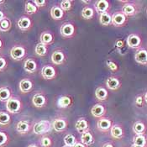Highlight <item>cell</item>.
Returning a JSON list of instances; mask_svg holds the SVG:
<instances>
[{"label": "cell", "mask_w": 147, "mask_h": 147, "mask_svg": "<svg viewBox=\"0 0 147 147\" xmlns=\"http://www.w3.org/2000/svg\"><path fill=\"white\" fill-rule=\"evenodd\" d=\"M110 134L114 139H121L124 137V130L119 125H113L110 129Z\"/></svg>", "instance_id": "22"}, {"label": "cell", "mask_w": 147, "mask_h": 147, "mask_svg": "<svg viewBox=\"0 0 147 147\" xmlns=\"http://www.w3.org/2000/svg\"><path fill=\"white\" fill-rule=\"evenodd\" d=\"M4 18H5V17H4V13H3V12L0 10V21H1V20H3Z\"/></svg>", "instance_id": "46"}, {"label": "cell", "mask_w": 147, "mask_h": 147, "mask_svg": "<svg viewBox=\"0 0 147 147\" xmlns=\"http://www.w3.org/2000/svg\"><path fill=\"white\" fill-rule=\"evenodd\" d=\"M63 147H70V146H63Z\"/></svg>", "instance_id": "55"}, {"label": "cell", "mask_w": 147, "mask_h": 147, "mask_svg": "<svg viewBox=\"0 0 147 147\" xmlns=\"http://www.w3.org/2000/svg\"><path fill=\"white\" fill-rule=\"evenodd\" d=\"M45 102H46V100L44 95L40 94V93L35 94L32 98V103L36 108H42L43 106H45Z\"/></svg>", "instance_id": "18"}, {"label": "cell", "mask_w": 147, "mask_h": 147, "mask_svg": "<svg viewBox=\"0 0 147 147\" xmlns=\"http://www.w3.org/2000/svg\"><path fill=\"white\" fill-rule=\"evenodd\" d=\"M10 91L8 88H0V101L5 102L10 98Z\"/></svg>", "instance_id": "31"}, {"label": "cell", "mask_w": 147, "mask_h": 147, "mask_svg": "<svg viewBox=\"0 0 147 147\" xmlns=\"http://www.w3.org/2000/svg\"><path fill=\"white\" fill-rule=\"evenodd\" d=\"M33 88V83L30 80L24 78L20 81V89L22 92L23 93H26L29 92Z\"/></svg>", "instance_id": "17"}, {"label": "cell", "mask_w": 147, "mask_h": 147, "mask_svg": "<svg viewBox=\"0 0 147 147\" xmlns=\"http://www.w3.org/2000/svg\"><path fill=\"white\" fill-rule=\"evenodd\" d=\"M82 3H90V1H82Z\"/></svg>", "instance_id": "50"}, {"label": "cell", "mask_w": 147, "mask_h": 147, "mask_svg": "<svg viewBox=\"0 0 147 147\" xmlns=\"http://www.w3.org/2000/svg\"><path fill=\"white\" fill-rule=\"evenodd\" d=\"M4 3L3 0H0V4H1V3Z\"/></svg>", "instance_id": "54"}, {"label": "cell", "mask_w": 147, "mask_h": 147, "mask_svg": "<svg viewBox=\"0 0 147 147\" xmlns=\"http://www.w3.org/2000/svg\"><path fill=\"white\" fill-rule=\"evenodd\" d=\"M51 16L55 20H61L64 16V11L59 6H53L51 9Z\"/></svg>", "instance_id": "16"}, {"label": "cell", "mask_w": 147, "mask_h": 147, "mask_svg": "<svg viewBox=\"0 0 147 147\" xmlns=\"http://www.w3.org/2000/svg\"><path fill=\"white\" fill-rule=\"evenodd\" d=\"M33 3L35 4L36 7H43L46 3V1L45 0H34Z\"/></svg>", "instance_id": "43"}, {"label": "cell", "mask_w": 147, "mask_h": 147, "mask_svg": "<svg viewBox=\"0 0 147 147\" xmlns=\"http://www.w3.org/2000/svg\"><path fill=\"white\" fill-rule=\"evenodd\" d=\"M51 124L47 120H41L40 122H37L33 127V131L35 135H42L45 132L50 130Z\"/></svg>", "instance_id": "5"}, {"label": "cell", "mask_w": 147, "mask_h": 147, "mask_svg": "<svg viewBox=\"0 0 147 147\" xmlns=\"http://www.w3.org/2000/svg\"><path fill=\"white\" fill-rule=\"evenodd\" d=\"M98 129L101 131H108L109 129H111L112 127V122L110 119H100L98 121Z\"/></svg>", "instance_id": "15"}, {"label": "cell", "mask_w": 147, "mask_h": 147, "mask_svg": "<svg viewBox=\"0 0 147 147\" xmlns=\"http://www.w3.org/2000/svg\"><path fill=\"white\" fill-rule=\"evenodd\" d=\"M134 145L145 147L146 145V138L144 135H136L134 138Z\"/></svg>", "instance_id": "30"}, {"label": "cell", "mask_w": 147, "mask_h": 147, "mask_svg": "<svg viewBox=\"0 0 147 147\" xmlns=\"http://www.w3.org/2000/svg\"><path fill=\"white\" fill-rule=\"evenodd\" d=\"M105 112H106V109L102 104H95L91 109V113L95 118H102L105 114Z\"/></svg>", "instance_id": "12"}, {"label": "cell", "mask_w": 147, "mask_h": 147, "mask_svg": "<svg viewBox=\"0 0 147 147\" xmlns=\"http://www.w3.org/2000/svg\"><path fill=\"white\" fill-rule=\"evenodd\" d=\"M102 147H113V146L112 144H110V143H107V144H105Z\"/></svg>", "instance_id": "48"}, {"label": "cell", "mask_w": 147, "mask_h": 147, "mask_svg": "<svg viewBox=\"0 0 147 147\" xmlns=\"http://www.w3.org/2000/svg\"><path fill=\"white\" fill-rule=\"evenodd\" d=\"M2 45H3V43H2V40H0V49H1V47H2Z\"/></svg>", "instance_id": "53"}, {"label": "cell", "mask_w": 147, "mask_h": 147, "mask_svg": "<svg viewBox=\"0 0 147 147\" xmlns=\"http://www.w3.org/2000/svg\"><path fill=\"white\" fill-rule=\"evenodd\" d=\"M18 26L21 30H27L31 26V20L28 17H22L18 21Z\"/></svg>", "instance_id": "24"}, {"label": "cell", "mask_w": 147, "mask_h": 147, "mask_svg": "<svg viewBox=\"0 0 147 147\" xmlns=\"http://www.w3.org/2000/svg\"><path fill=\"white\" fill-rule=\"evenodd\" d=\"M34 51H35L36 55H38L40 57H44L47 53V47H46L45 45L40 42L39 44H37L36 46H35Z\"/></svg>", "instance_id": "32"}, {"label": "cell", "mask_w": 147, "mask_h": 147, "mask_svg": "<svg viewBox=\"0 0 147 147\" xmlns=\"http://www.w3.org/2000/svg\"><path fill=\"white\" fill-rule=\"evenodd\" d=\"M11 28V22L9 19L4 18L3 20L0 21V30L3 32L9 31V29Z\"/></svg>", "instance_id": "34"}, {"label": "cell", "mask_w": 147, "mask_h": 147, "mask_svg": "<svg viewBox=\"0 0 147 147\" xmlns=\"http://www.w3.org/2000/svg\"><path fill=\"white\" fill-rule=\"evenodd\" d=\"M94 15V10L91 7H84L82 10V17L84 20H91Z\"/></svg>", "instance_id": "29"}, {"label": "cell", "mask_w": 147, "mask_h": 147, "mask_svg": "<svg viewBox=\"0 0 147 147\" xmlns=\"http://www.w3.org/2000/svg\"><path fill=\"white\" fill-rule=\"evenodd\" d=\"M7 65L6 60L3 57H0V71H2L3 69H4Z\"/></svg>", "instance_id": "44"}, {"label": "cell", "mask_w": 147, "mask_h": 147, "mask_svg": "<svg viewBox=\"0 0 147 147\" xmlns=\"http://www.w3.org/2000/svg\"><path fill=\"white\" fill-rule=\"evenodd\" d=\"M41 75L43 78L45 80H51L56 78L57 72L53 67L51 66H45L41 70Z\"/></svg>", "instance_id": "8"}, {"label": "cell", "mask_w": 147, "mask_h": 147, "mask_svg": "<svg viewBox=\"0 0 147 147\" xmlns=\"http://www.w3.org/2000/svg\"><path fill=\"white\" fill-rule=\"evenodd\" d=\"M25 12L29 14H32V13H35L37 12V7L35 6L34 3L31 2H27L25 3Z\"/></svg>", "instance_id": "37"}, {"label": "cell", "mask_w": 147, "mask_h": 147, "mask_svg": "<svg viewBox=\"0 0 147 147\" xmlns=\"http://www.w3.org/2000/svg\"><path fill=\"white\" fill-rule=\"evenodd\" d=\"M131 147H142V146H136V145H134V144H133V145H132V146Z\"/></svg>", "instance_id": "52"}, {"label": "cell", "mask_w": 147, "mask_h": 147, "mask_svg": "<svg viewBox=\"0 0 147 147\" xmlns=\"http://www.w3.org/2000/svg\"><path fill=\"white\" fill-rule=\"evenodd\" d=\"M128 17L122 11H118L112 15V24L115 27H123L127 24Z\"/></svg>", "instance_id": "1"}, {"label": "cell", "mask_w": 147, "mask_h": 147, "mask_svg": "<svg viewBox=\"0 0 147 147\" xmlns=\"http://www.w3.org/2000/svg\"><path fill=\"white\" fill-rule=\"evenodd\" d=\"M37 65L33 59H27L24 63V69L29 73H33L36 71Z\"/></svg>", "instance_id": "20"}, {"label": "cell", "mask_w": 147, "mask_h": 147, "mask_svg": "<svg viewBox=\"0 0 147 147\" xmlns=\"http://www.w3.org/2000/svg\"><path fill=\"white\" fill-rule=\"evenodd\" d=\"M99 22L103 26H109L112 24V15L109 13H102L99 14Z\"/></svg>", "instance_id": "21"}, {"label": "cell", "mask_w": 147, "mask_h": 147, "mask_svg": "<svg viewBox=\"0 0 147 147\" xmlns=\"http://www.w3.org/2000/svg\"><path fill=\"white\" fill-rule=\"evenodd\" d=\"M75 128L79 133L82 134V133L88 131V124L87 120H85L84 119H79L78 120H77V122L75 124Z\"/></svg>", "instance_id": "19"}, {"label": "cell", "mask_w": 147, "mask_h": 147, "mask_svg": "<svg viewBox=\"0 0 147 147\" xmlns=\"http://www.w3.org/2000/svg\"><path fill=\"white\" fill-rule=\"evenodd\" d=\"M106 86L110 90H117L120 88L121 82L117 78L111 77V78H109L106 81Z\"/></svg>", "instance_id": "13"}, {"label": "cell", "mask_w": 147, "mask_h": 147, "mask_svg": "<svg viewBox=\"0 0 147 147\" xmlns=\"http://www.w3.org/2000/svg\"><path fill=\"white\" fill-rule=\"evenodd\" d=\"M146 130V125L141 121H137L133 125V131L136 135H144Z\"/></svg>", "instance_id": "25"}, {"label": "cell", "mask_w": 147, "mask_h": 147, "mask_svg": "<svg viewBox=\"0 0 147 147\" xmlns=\"http://www.w3.org/2000/svg\"><path fill=\"white\" fill-rule=\"evenodd\" d=\"M124 3H125V4L122 6L121 11L125 15H126L127 17H132V16L136 15V13H138L137 6L133 2L125 1Z\"/></svg>", "instance_id": "2"}, {"label": "cell", "mask_w": 147, "mask_h": 147, "mask_svg": "<svg viewBox=\"0 0 147 147\" xmlns=\"http://www.w3.org/2000/svg\"><path fill=\"white\" fill-rule=\"evenodd\" d=\"M25 55V49L22 46H13L10 51V57L15 60V61H20L24 58Z\"/></svg>", "instance_id": "7"}, {"label": "cell", "mask_w": 147, "mask_h": 147, "mask_svg": "<svg viewBox=\"0 0 147 147\" xmlns=\"http://www.w3.org/2000/svg\"><path fill=\"white\" fill-rule=\"evenodd\" d=\"M144 99H145V102H146L147 103V92H146V94H145Z\"/></svg>", "instance_id": "49"}, {"label": "cell", "mask_w": 147, "mask_h": 147, "mask_svg": "<svg viewBox=\"0 0 147 147\" xmlns=\"http://www.w3.org/2000/svg\"><path fill=\"white\" fill-rule=\"evenodd\" d=\"M145 101L144 98L142 96H137V98H136V106L138 107H141L143 105V102Z\"/></svg>", "instance_id": "42"}, {"label": "cell", "mask_w": 147, "mask_h": 147, "mask_svg": "<svg viewBox=\"0 0 147 147\" xmlns=\"http://www.w3.org/2000/svg\"><path fill=\"white\" fill-rule=\"evenodd\" d=\"M81 140H82V143L83 145H86V146H91L94 143L93 136L88 131H86V132L82 134Z\"/></svg>", "instance_id": "26"}, {"label": "cell", "mask_w": 147, "mask_h": 147, "mask_svg": "<svg viewBox=\"0 0 147 147\" xmlns=\"http://www.w3.org/2000/svg\"><path fill=\"white\" fill-rule=\"evenodd\" d=\"M126 43L127 45L131 49H139L142 44V40L139 34H131L128 36Z\"/></svg>", "instance_id": "4"}, {"label": "cell", "mask_w": 147, "mask_h": 147, "mask_svg": "<svg viewBox=\"0 0 147 147\" xmlns=\"http://www.w3.org/2000/svg\"><path fill=\"white\" fill-rule=\"evenodd\" d=\"M109 95V92L106 88H102V87H98L97 88V89L95 90V97L99 101H103L105 99H107Z\"/></svg>", "instance_id": "23"}, {"label": "cell", "mask_w": 147, "mask_h": 147, "mask_svg": "<svg viewBox=\"0 0 147 147\" xmlns=\"http://www.w3.org/2000/svg\"><path fill=\"white\" fill-rule=\"evenodd\" d=\"M64 142L66 146L70 147H74V146L77 144V140L75 136L72 135H67L64 137Z\"/></svg>", "instance_id": "35"}, {"label": "cell", "mask_w": 147, "mask_h": 147, "mask_svg": "<svg viewBox=\"0 0 147 147\" xmlns=\"http://www.w3.org/2000/svg\"><path fill=\"white\" fill-rule=\"evenodd\" d=\"M10 122V115L6 112H0V125H7Z\"/></svg>", "instance_id": "36"}, {"label": "cell", "mask_w": 147, "mask_h": 147, "mask_svg": "<svg viewBox=\"0 0 147 147\" xmlns=\"http://www.w3.org/2000/svg\"><path fill=\"white\" fill-rule=\"evenodd\" d=\"M6 109L9 113H16L21 109V102L19 99L10 98L6 102Z\"/></svg>", "instance_id": "3"}, {"label": "cell", "mask_w": 147, "mask_h": 147, "mask_svg": "<svg viewBox=\"0 0 147 147\" xmlns=\"http://www.w3.org/2000/svg\"><path fill=\"white\" fill-rule=\"evenodd\" d=\"M71 104V99L67 96H62L58 100V106L60 108H67Z\"/></svg>", "instance_id": "33"}, {"label": "cell", "mask_w": 147, "mask_h": 147, "mask_svg": "<svg viewBox=\"0 0 147 147\" xmlns=\"http://www.w3.org/2000/svg\"><path fill=\"white\" fill-rule=\"evenodd\" d=\"M16 129L19 133H21V134L27 133L30 130V125L27 121L21 120L16 125Z\"/></svg>", "instance_id": "27"}, {"label": "cell", "mask_w": 147, "mask_h": 147, "mask_svg": "<svg viewBox=\"0 0 147 147\" xmlns=\"http://www.w3.org/2000/svg\"><path fill=\"white\" fill-rule=\"evenodd\" d=\"M28 147H38L37 146H35V145H30Z\"/></svg>", "instance_id": "51"}, {"label": "cell", "mask_w": 147, "mask_h": 147, "mask_svg": "<svg viewBox=\"0 0 147 147\" xmlns=\"http://www.w3.org/2000/svg\"><path fill=\"white\" fill-rule=\"evenodd\" d=\"M67 125V121L62 119H57L52 123V127L57 132H62L63 130H65Z\"/></svg>", "instance_id": "14"}, {"label": "cell", "mask_w": 147, "mask_h": 147, "mask_svg": "<svg viewBox=\"0 0 147 147\" xmlns=\"http://www.w3.org/2000/svg\"><path fill=\"white\" fill-rule=\"evenodd\" d=\"M60 32L62 37L64 38H71L75 34V26L72 24L66 23L61 25Z\"/></svg>", "instance_id": "6"}, {"label": "cell", "mask_w": 147, "mask_h": 147, "mask_svg": "<svg viewBox=\"0 0 147 147\" xmlns=\"http://www.w3.org/2000/svg\"><path fill=\"white\" fill-rule=\"evenodd\" d=\"M135 60L140 65L147 66V51L146 49H140L135 55Z\"/></svg>", "instance_id": "9"}, {"label": "cell", "mask_w": 147, "mask_h": 147, "mask_svg": "<svg viewBox=\"0 0 147 147\" xmlns=\"http://www.w3.org/2000/svg\"><path fill=\"white\" fill-rule=\"evenodd\" d=\"M107 66L109 68L111 71H116L118 70V66L115 62H113L112 61H107Z\"/></svg>", "instance_id": "41"}, {"label": "cell", "mask_w": 147, "mask_h": 147, "mask_svg": "<svg viewBox=\"0 0 147 147\" xmlns=\"http://www.w3.org/2000/svg\"><path fill=\"white\" fill-rule=\"evenodd\" d=\"M8 141V136L4 132L0 131V147L3 146Z\"/></svg>", "instance_id": "40"}, {"label": "cell", "mask_w": 147, "mask_h": 147, "mask_svg": "<svg viewBox=\"0 0 147 147\" xmlns=\"http://www.w3.org/2000/svg\"><path fill=\"white\" fill-rule=\"evenodd\" d=\"M109 7V3L107 0H98L96 2L95 4V9L99 14L108 12Z\"/></svg>", "instance_id": "11"}, {"label": "cell", "mask_w": 147, "mask_h": 147, "mask_svg": "<svg viewBox=\"0 0 147 147\" xmlns=\"http://www.w3.org/2000/svg\"><path fill=\"white\" fill-rule=\"evenodd\" d=\"M40 145L43 147H50L51 146V140L48 137H43L40 141Z\"/></svg>", "instance_id": "39"}, {"label": "cell", "mask_w": 147, "mask_h": 147, "mask_svg": "<svg viewBox=\"0 0 147 147\" xmlns=\"http://www.w3.org/2000/svg\"><path fill=\"white\" fill-rule=\"evenodd\" d=\"M51 61L53 64L55 65H61L64 63L65 60H66V57L65 55L62 51H56L52 53L51 55Z\"/></svg>", "instance_id": "10"}, {"label": "cell", "mask_w": 147, "mask_h": 147, "mask_svg": "<svg viewBox=\"0 0 147 147\" xmlns=\"http://www.w3.org/2000/svg\"><path fill=\"white\" fill-rule=\"evenodd\" d=\"M40 43L44 45H50L53 42V35L49 32H43L40 37Z\"/></svg>", "instance_id": "28"}, {"label": "cell", "mask_w": 147, "mask_h": 147, "mask_svg": "<svg viewBox=\"0 0 147 147\" xmlns=\"http://www.w3.org/2000/svg\"><path fill=\"white\" fill-rule=\"evenodd\" d=\"M74 147H85V145H83L82 143H77Z\"/></svg>", "instance_id": "47"}, {"label": "cell", "mask_w": 147, "mask_h": 147, "mask_svg": "<svg viewBox=\"0 0 147 147\" xmlns=\"http://www.w3.org/2000/svg\"><path fill=\"white\" fill-rule=\"evenodd\" d=\"M115 45H116L118 48H123V47H124V45H125V43H124V41H123V40H117V41H116Z\"/></svg>", "instance_id": "45"}, {"label": "cell", "mask_w": 147, "mask_h": 147, "mask_svg": "<svg viewBox=\"0 0 147 147\" xmlns=\"http://www.w3.org/2000/svg\"><path fill=\"white\" fill-rule=\"evenodd\" d=\"M71 1L70 0H63L61 2V8L63 11H69L71 9Z\"/></svg>", "instance_id": "38"}, {"label": "cell", "mask_w": 147, "mask_h": 147, "mask_svg": "<svg viewBox=\"0 0 147 147\" xmlns=\"http://www.w3.org/2000/svg\"><path fill=\"white\" fill-rule=\"evenodd\" d=\"M146 13H147V9H146Z\"/></svg>", "instance_id": "56"}]
</instances>
